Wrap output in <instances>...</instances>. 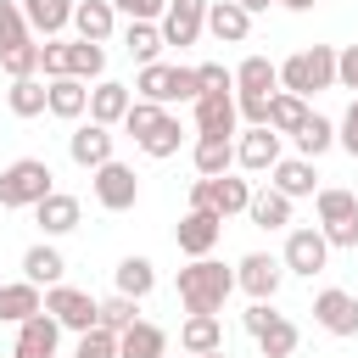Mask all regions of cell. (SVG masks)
<instances>
[{
    "mask_svg": "<svg viewBox=\"0 0 358 358\" xmlns=\"http://www.w3.org/2000/svg\"><path fill=\"white\" fill-rule=\"evenodd\" d=\"M168 352V330H157L151 319H134L117 336V358H162Z\"/></svg>",
    "mask_w": 358,
    "mask_h": 358,
    "instance_id": "484cf974",
    "label": "cell"
},
{
    "mask_svg": "<svg viewBox=\"0 0 358 358\" xmlns=\"http://www.w3.org/2000/svg\"><path fill=\"white\" fill-rule=\"evenodd\" d=\"M162 45H168V39H162V28H157V22H129V28H123V50H129L140 67H145V62H157V56H162Z\"/></svg>",
    "mask_w": 358,
    "mask_h": 358,
    "instance_id": "d590c367",
    "label": "cell"
},
{
    "mask_svg": "<svg viewBox=\"0 0 358 358\" xmlns=\"http://www.w3.org/2000/svg\"><path fill=\"white\" fill-rule=\"evenodd\" d=\"M67 73H73V78H84V84H101V78H106V50H101L95 39H73Z\"/></svg>",
    "mask_w": 358,
    "mask_h": 358,
    "instance_id": "8d00e7d4",
    "label": "cell"
},
{
    "mask_svg": "<svg viewBox=\"0 0 358 358\" xmlns=\"http://www.w3.org/2000/svg\"><path fill=\"white\" fill-rule=\"evenodd\" d=\"M39 308H45V296H39V285H34V280H11V285H0V319H6V324L34 319Z\"/></svg>",
    "mask_w": 358,
    "mask_h": 358,
    "instance_id": "83f0119b",
    "label": "cell"
},
{
    "mask_svg": "<svg viewBox=\"0 0 358 358\" xmlns=\"http://www.w3.org/2000/svg\"><path fill=\"white\" fill-rule=\"evenodd\" d=\"M241 6H246V11L257 17V11H268V6H280V0H241Z\"/></svg>",
    "mask_w": 358,
    "mask_h": 358,
    "instance_id": "f5cc1de1",
    "label": "cell"
},
{
    "mask_svg": "<svg viewBox=\"0 0 358 358\" xmlns=\"http://www.w3.org/2000/svg\"><path fill=\"white\" fill-rule=\"evenodd\" d=\"M313 207H319V229H324L330 246H358V196H352V190L324 185V190L313 196Z\"/></svg>",
    "mask_w": 358,
    "mask_h": 358,
    "instance_id": "5b68a950",
    "label": "cell"
},
{
    "mask_svg": "<svg viewBox=\"0 0 358 358\" xmlns=\"http://www.w3.org/2000/svg\"><path fill=\"white\" fill-rule=\"evenodd\" d=\"M129 106H134V90H129V84H117V78H101V84L90 90V117H95V123H106V129H123Z\"/></svg>",
    "mask_w": 358,
    "mask_h": 358,
    "instance_id": "ac0fdd59",
    "label": "cell"
},
{
    "mask_svg": "<svg viewBox=\"0 0 358 358\" xmlns=\"http://www.w3.org/2000/svg\"><path fill=\"white\" fill-rule=\"evenodd\" d=\"M218 235H224V218H218L213 207H190V213L173 224V246H179L185 257H213Z\"/></svg>",
    "mask_w": 358,
    "mask_h": 358,
    "instance_id": "52a82bcc",
    "label": "cell"
},
{
    "mask_svg": "<svg viewBox=\"0 0 358 358\" xmlns=\"http://www.w3.org/2000/svg\"><path fill=\"white\" fill-rule=\"evenodd\" d=\"M207 34L218 45H241L252 34V11L241 0H207Z\"/></svg>",
    "mask_w": 358,
    "mask_h": 358,
    "instance_id": "e0dca14e",
    "label": "cell"
},
{
    "mask_svg": "<svg viewBox=\"0 0 358 358\" xmlns=\"http://www.w3.org/2000/svg\"><path fill=\"white\" fill-rule=\"evenodd\" d=\"M336 84V50L330 45H308V50H296V56H285L280 62V90H291V95H319V90H330Z\"/></svg>",
    "mask_w": 358,
    "mask_h": 358,
    "instance_id": "3957f363",
    "label": "cell"
},
{
    "mask_svg": "<svg viewBox=\"0 0 358 358\" xmlns=\"http://www.w3.org/2000/svg\"><path fill=\"white\" fill-rule=\"evenodd\" d=\"M134 319H140V302H134V296H123V291H117V296H106V302H101V313H95V324H106V330H117V336H123Z\"/></svg>",
    "mask_w": 358,
    "mask_h": 358,
    "instance_id": "60d3db41",
    "label": "cell"
},
{
    "mask_svg": "<svg viewBox=\"0 0 358 358\" xmlns=\"http://www.w3.org/2000/svg\"><path fill=\"white\" fill-rule=\"evenodd\" d=\"M134 95H140V101H157V106H173V101H196V95H201V73H196V67L145 62V67H140V78H134Z\"/></svg>",
    "mask_w": 358,
    "mask_h": 358,
    "instance_id": "277c9868",
    "label": "cell"
},
{
    "mask_svg": "<svg viewBox=\"0 0 358 358\" xmlns=\"http://www.w3.org/2000/svg\"><path fill=\"white\" fill-rule=\"evenodd\" d=\"M67 56H73V39H45L39 45V73L45 78H67Z\"/></svg>",
    "mask_w": 358,
    "mask_h": 358,
    "instance_id": "ee69618b",
    "label": "cell"
},
{
    "mask_svg": "<svg viewBox=\"0 0 358 358\" xmlns=\"http://www.w3.org/2000/svg\"><path fill=\"white\" fill-rule=\"evenodd\" d=\"M302 123H308V101L291 95V90H274V101H268V129H274V134H296Z\"/></svg>",
    "mask_w": 358,
    "mask_h": 358,
    "instance_id": "836d02e7",
    "label": "cell"
},
{
    "mask_svg": "<svg viewBox=\"0 0 358 358\" xmlns=\"http://www.w3.org/2000/svg\"><path fill=\"white\" fill-rule=\"evenodd\" d=\"M235 90H252V95H274V90H280V67H274L268 56H246V62L235 67Z\"/></svg>",
    "mask_w": 358,
    "mask_h": 358,
    "instance_id": "d6a6232c",
    "label": "cell"
},
{
    "mask_svg": "<svg viewBox=\"0 0 358 358\" xmlns=\"http://www.w3.org/2000/svg\"><path fill=\"white\" fill-rule=\"evenodd\" d=\"M336 84L341 90H358V45H341L336 50Z\"/></svg>",
    "mask_w": 358,
    "mask_h": 358,
    "instance_id": "c3c4849f",
    "label": "cell"
},
{
    "mask_svg": "<svg viewBox=\"0 0 358 358\" xmlns=\"http://www.w3.org/2000/svg\"><path fill=\"white\" fill-rule=\"evenodd\" d=\"M157 117H162V106H157V101H140V95H134V106H129V117H123V134H134V140H140V134H145V129H151Z\"/></svg>",
    "mask_w": 358,
    "mask_h": 358,
    "instance_id": "f6af8a7d",
    "label": "cell"
},
{
    "mask_svg": "<svg viewBox=\"0 0 358 358\" xmlns=\"http://www.w3.org/2000/svg\"><path fill=\"white\" fill-rule=\"evenodd\" d=\"M196 173L201 179H218L235 168V134H196V151H190Z\"/></svg>",
    "mask_w": 358,
    "mask_h": 358,
    "instance_id": "ffe728a7",
    "label": "cell"
},
{
    "mask_svg": "<svg viewBox=\"0 0 358 358\" xmlns=\"http://www.w3.org/2000/svg\"><path fill=\"white\" fill-rule=\"evenodd\" d=\"M45 313H56V324L62 330H90L95 324V313H101V302L90 296V291H78V285H45Z\"/></svg>",
    "mask_w": 358,
    "mask_h": 358,
    "instance_id": "9c48e42d",
    "label": "cell"
},
{
    "mask_svg": "<svg viewBox=\"0 0 358 358\" xmlns=\"http://www.w3.org/2000/svg\"><path fill=\"white\" fill-rule=\"evenodd\" d=\"M196 358H229V352H224V347H218V352H196Z\"/></svg>",
    "mask_w": 358,
    "mask_h": 358,
    "instance_id": "11a10c76",
    "label": "cell"
},
{
    "mask_svg": "<svg viewBox=\"0 0 358 358\" xmlns=\"http://www.w3.org/2000/svg\"><path fill=\"white\" fill-rule=\"evenodd\" d=\"M157 28H162L168 45H196L201 28H207V0H168V11H162Z\"/></svg>",
    "mask_w": 358,
    "mask_h": 358,
    "instance_id": "5bb4252c",
    "label": "cell"
},
{
    "mask_svg": "<svg viewBox=\"0 0 358 358\" xmlns=\"http://www.w3.org/2000/svg\"><path fill=\"white\" fill-rule=\"evenodd\" d=\"M112 274H117V291H123V296H134V302H140V296H151V285H157L151 257H134V252H129V257H123Z\"/></svg>",
    "mask_w": 358,
    "mask_h": 358,
    "instance_id": "e575fe53",
    "label": "cell"
},
{
    "mask_svg": "<svg viewBox=\"0 0 358 358\" xmlns=\"http://www.w3.org/2000/svg\"><path fill=\"white\" fill-rule=\"evenodd\" d=\"M280 140H285V134H274L268 123H246V134L235 140V162H241L246 173H268V168L280 162Z\"/></svg>",
    "mask_w": 358,
    "mask_h": 358,
    "instance_id": "4fadbf2b",
    "label": "cell"
},
{
    "mask_svg": "<svg viewBox=\"0 0 358 358\" xmlns=\"http://www.w3.org/2000/svg\"><path fill=\"white\" fill-rule=\"evenodd\" d=\"M196 73H201V90H235V67L224 62H201Z\"/></svg>",
    "mask_w": 358,
    "mask_h": 358,
    "instance_id": "681fc988",
    "label": "cell"
},
{
    "mask_svg": "<svg viewBox=\"0 0 358 358\" xmlns=\"http://www.w3.org/2000/svg\"><path fill=\"white\" fill-rule=\"evenodd\" d=\"M90 112V84L84 78H50V117H62V123H78Z\"/></svg>",
    "mask_w": 358,
    "mask_h": 358,
    "instance_id": "603a6c76",
    "label": "cell"
},
{
    "mask_svg": "<svg viewBox=\"0 0 358 358\" xmlns=\"http://www.w3.org/2000/svg\"><path fill=\"white\" fill-rule=\"evenodd\" d=\"M291 140H296V151H302V157H324V151L336 145V123H330V117H319V112H308V123H302Z\"/></svg>",
    "mask_w": 358,
    "mask_h": 358,
    "instance_id": "74e56055",
    "label": "cell"
},
{
    "mask_svg": "<svg viewBox=\"0 0 358 358\" xmlns=\"http://www.w3.org/2000/svg\"><path fill=\"white\" fill-rule=\"evenodd\" d=\"M73 28H78V39L106 45L112 28H117V6H112V0H78V6H73Z\"/></svg>",
    "mask_w": 358,
    "mask_h": 358,
    "instance_id": "44dd1931",
    "label": "cell"
},
{
    "mask_svg": "<svg viewBox=\"0 0 358 358\" xmlns=\"http://www.w3.org/2000/svg\"><path fill=\"white\" fill-rule=\"evenodd\" d=\"M235 291V268H224L218 257H190V268H179V302L185 313H218Z\"/></svg>",
    "mask_w": 358,
    "mask_h": 358,
    "instance_id": "6da1fadb",
    "label": "cell"
},
{
    "mask_svg": "<svg viewBox=\"0 0 358 358\" xmlns=\"http://www.w3.org/2000/svg\"><path fill=\"white\" fill-rule=\"evenodd\" d=\"M28 39H34V28H28V17H22V0H0V50L28 45Z\"/></svg>",
    "mask_w": 358,
    "mask_h": 358,
    "instance_id": "ab89813d",
    "label": "cell"
},
{
    "mask_svg": "<svg viewBox=\"0 0 358 358\" xmlns=\"http://www.w3.org/2000/svg\"><path fill=\"white\" fill-rule=\"evenodd\" d=\"M319 173H313V157H280L274 168H268V185L280 190V196H291V201H302V196H319V185H313Z\"/></svg>",
    "mask_w": 358,
    "mask_h": 358,
    "instance_id": "d6986e66",
    "label": "cell"
},
{
    "mask_svg": "<svg viewBox=\"0 0 358 358\" xmlns=\"http://www.w3.org/2000/svg\"><path fill=\"white\" fill-rule=\"evenodd\" d=\"M56 341H62V324H56V313H34V319H22L17 324V347H11V358H56Z\"/></svg>",
    "mask_w": 358,
    "mask_h": 358,
    "instance_id": "9a60e30c",
    "label": "cell"
},
{
    "mask_svg": "<svg viewBox=\"0 0 358 358\" xmlns=\"http://www.w3.org/2000/svg\"><path fill=\"white\" fill-rule=\"evenodd\" d=\"M90 185H95V201H101L106 213H129V207L140 201V179H134V168H129V162H117V157H112V162H101Z\"/></svg>",
    "mask_w": 358,
    "mask_h": 358,
    "instance_id": "8992f818",
    "label": "cell"
},
{
    "mask_svg": "<svg viewBox=\"0 0 358 358\" xmlns=\"http://www.w3.org/2000/svg\"><path fill=\"white\" fill-rule=\"evenodd\" d=\"M280 263H285V274H302V280L324 274V263H330V241H324V229H291Z\"/></svg>",
    "mask_w": 358,
    "mask_h": 358,
    "instance_id": "ba28073f",
    "label": "cell"
},
{
    "mask_svg": "<svg viewBox=\"0 0 358 358\" xmlns=\"http://www.w3.org/2000/svg\"><path fill=\"white\" fill-rule=\"evenodd\" d=\"M190 106H196V134H235V123H241L235 90H201Z\"/></svg>",
    "mask_w": 358,
    "mask_h": 358,
    "instance_id": "7c38bea8",
    "label": "cell"
},
{
    "mask_svg": "<svg viewBox=\"0 0 358 358\" xmlns=\"http://www.w3.org/2000/svg\"><path fill=\"white\" fill-rule=\"evenodd\" d=\"M313 324L319 330H330V336H358V296L352 291H341V285H330V291H319L313 296Z\"/></svg>",
    "mask_w": 358,
    "mask_h": 358,
    "instance_id": "8fae6325",
    "label": "cell"
},
{
    "mask_svg": "<svg viewBox=\"0 0 358 358\" xmlns=\"http://www.w3.org/2000/svg\"><path fill=\"white\" fill-rule=\"evenodd\" d=\"M246 218H252L257 229H285V224H291V196H280L274 185H268V190H252Z\"/></svg>",
    "mask_w": 358,
    "mask_h": 358,
    "instance_id": "1f68e13d",
    "label": "cell"
},
{
    "mask_svg": "<svg viewBox=\"0 0 358 358\" xmlns=\"http://www.w3.org/2000/svg\"><path fill=\"white\" fill-rule=\"evenodd\" d=\"M179 347L196 358V352H218L224 347V319L218 313H190L185 324H179Z\"/></svg>",
    "mask_w": 358,
    "mask_h": 358,
    "instance_id": "d4e9b609",
    "label": "cell"
},
{
    "mask_svg": "<svg viewBox=\"0 0 358 358\" xmlns=\"http://www.w3.org/2000/svg\"><path fill=\"white\" fill-rule=\"evenodd\" d=\"M73 358H117V330H106V324H90V330L78 336Z\"/></svg>",
    "mask_w": 358,
    "mask_h": 358,
    "instance_id": "b9f144b4",
    "label": "cell"
},
{
    "mask_svg": "<svg viewBox=\"0 0 358 358\" xmlns=\"http://www.w3.org/2000/svg\"><path fill=\"white\" fill-rule=\"evenodd\" d=\"M268 101H274V95H252V90H235V106H241V117H246V123H268Z\"/></svg>",
    "mask_w": 358,
    "mask_h": 358,
    "instance_id": "7dc6e473",
    "label": "cell"
},
{
    "mask_svg": "<svg viewBox=\"0 0 358 358\" xmlns=\"http://www.w3.org/2000/svg\"><path fill=\"white\" fill-rule=\"evenodd\" d=\"M280 6H285V11H313L319 0H280Z\"/></svg>",
    "mask_w": 358,
    "mask_h": 358,
    "instance_id": "db71d44e",
    "label": "cell"
},
{
    "mask_svg": "<svg viewBox=\"0 0 358 358\" xmlns=\"http://www.w3.org/2000/svg\"><path fill=\"white\" fill-rule=\"evenodd\" d=\"M67 157H73L78 168H90V173H95L101 162H112V129H106V123H95V117H90V123H78V129L67 134Z\"/></svg>",
    "mask_w": 358,
    "mask_h": 358,
    "instance_id": "2e32d148",
    "label": "cell"
},
{
    "mask_svg": "<svg viewBox=\"0 0 358 358\" xmlns=\"http://www.w3.org/2000/svg\"><path fill=\"white\" fill-rule=\"evenodd\" d=\"M257 347H263V358H291V352H296V324H291L285 313H274V319L257 330Z\"/></svg>",
    "mask_w": 358,
    "mask_h": 358,
    "instance_id": "f35d334b",
    "label": "cell"
},
{
    "mask_svg": "<svg viewBox=\"0 0 358 358\" xmlns=\"http://www.w3.org/2000/svg\"><path fill=\"white\" fill-rule=\"evenodd\" d=\"M268 319H274V302H252V308H246V313H241V324H246V330H252V336H257V330H263V324H268Z\"/></svg>",
    "mask_w": 358,
    "mask_h": 358,
    "instance_id": "816d5d0a",
    "label": "cell"
},
{
    "mask_svg": "<svg viewBox=\"0 0 358 358\" xmlns=\"http://www.w3.org/2000/svg\"><path fill=\"white\" fill-rule=\"evenodd\" d=\"M280 280H285V263L268 257V252H246V257L235 263V285H241L252 302H274Z\"/></svg>",
    "mask_w": 358,
    "mask_h": 358,
    "instance_id": "30bf717a",
    "label": "cell"
},
{
    "mask_svg": "<svg viewBox=\"0 0 358 358\" xmlns=\"http://www.w3.org/2000/svg\"><path fill=\"white\" fill-rule=\"evenodd\" d=\"M207 207H213L218 218H235V213L252 207V185L235 179V173H218V179H207Z\"/></svg>",
    "mask_w": 358,
    "mask_h": 358,
    "instance_id": "cb8c5ba5",
    "label": "cell"
},
{
    "mask_svg": "<svg viewBox=\"0 0 358 358\" xmlns=\"http://www.w3.org/2000/svg\"><path fill=\"white\" fill-rule=\"evenodd\" d=\"M73 6H78V0H22V17H28V28H34V34L56 39V34L73 22Z\"/></svg>",
    "mask_w": 358,
    "mask_h": 358,
    "instance_id": "f1b7e54d",
    "label": "cell"
},
{
    "mask_svg": "<svg viewBox=\"0 0 358 358\" xmlns=\"http://www.w3.org/2000/svg\"><path fill=\"white\" fill-rule=\"evenodd\" d=\"M6 106L17 112V117H39V112H50V78H11V90H6Z\"/></svg>",
    "mask_w": 358,
    "mask_h": 358,
    "instance_id": "4316f807",
    "label": "cell"
},
{
    "mask_svg": "<svg viewBox=\"0 0 358 358\" xmlns=\"http://www.w3.org/2000/svg\"><path fill=\"white\" fill-rule=\"evenodd\" d=\"M34 224H39L45 235H73V229H78V196L50 190V196L34 207Z\"/></svg>",
    "mask_w": 358,
    "mask_h": 358,
    "instance_id": "7402d4cb",
    "label": "cell"
},
{
    "mask_svg": "<svg viewBox=\"0 0 358 358\" xmlns=\"http://www.w3.org/2000/svg\"><path fill=\"white\" fill-rule=\"evenodd\" d=\"M179 140H185V129H179V117L162 106V117H157V123H151V129H145L134 145H140L145 157H157V162H162V157H173V151H179Z\"/></svg>",
    "mask_w": 358,
    "mask_h": 358,
    "instance_id": "4dcf8cb0",
    "label": "cell"
},
{
    "mask_svg": "<svg viewBox=\"0 0 358 358\" xmlns=\"http://www.w3.org/2000/svg\"><path fill=\"white\" fill-rule=\"evenodd\" d=\"M0 67H6L11 78H34V73H39V45L28 39V45H11V50H0Z\"/></svg>",
    "mask_w": 358,
    "mask_h": 358,
    "instance_id": "7bdbcfd3",
    "label": "cell"
},
{
    "mask_svg": "<svg viewBox=\"0 0 358 358\" xmlns=\"http://www.w3.org/2000/svg\"><path fill=\"white\" fill-rule=\"evenodd\" d=\"M112 6L129 22H162V11H168V0H112Z\"/></svg>",
    "mask_w": 358,
    "mask_h": 358,
    "instance_id": "bcb514c9",
    "label": "cell"
},
{
    "mask_svg": "<svg viewBox=\"0 0 358 358\" xmlns=\"http://www.w3.org/2000/svg\"><path fill=\"white\" fill-rule=\"evenodd\" d=\"M56 173H50V162L45 157H17V162H6L0 168V207H39L56 185H50Z\"/></svg>",
    "mask_w": 358,
    "mask_h": 358,
    "instance_id": "7a4b0ae2",
    "label": "cell"
},
{
    "mask_svg": "<svg viewBox=\"0 0 358 358\" xmlns=\"http://www.w3.org/2000/svg\"><path fill=\"white\" fill-rule=\"evenodd\" d=\"M62 274H67V257L56 252V246H28L22 252V280H34V285H62Z\"/></svg>",
    "mask_w": 358,
    "mask_h": 358,
    "instance_id": "f546056e",
    "label": "cell"
},
{
    "mask_svg": "<svg viewBox=\"0 0 358 358\" xmlns=\"http://www.w3.org/2000/svg\"><path fill=\"white\" fill-rule=\"evenodd\" d=\"M336 145H341L347 157H358V101H352V106H347V117L336 123Z\"/></svg>",
    "mask_w": 358,
    "mask_h": 358,
    "instance_id": "f907efd6",
    "label": "cell"
}]
</instances>
